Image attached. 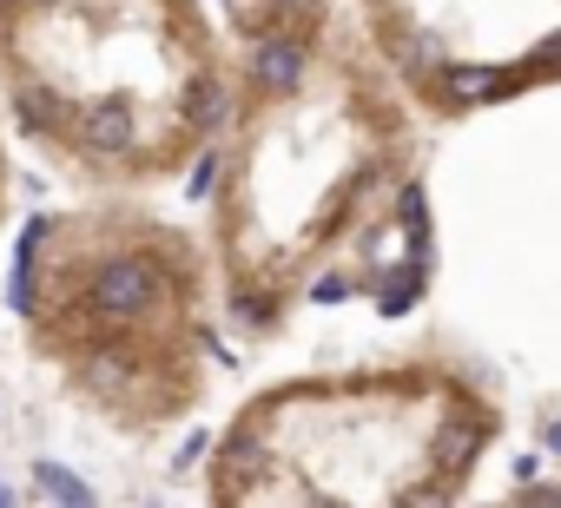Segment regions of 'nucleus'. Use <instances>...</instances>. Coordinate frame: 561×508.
I'll list each match as a JSON object with an SVG mask.
<instances>
[{
  "label": "nucleus",
  "instance_id": "nucleus-1",
  "mask_svg": "<svg viewBox=\"0 0 561 508\" xmlns=\"http://www.w3.org/2000/svg\"><path fill=\"white\" fill-rule=\"evenodd\" d=\"M231 100L211 139V278L244 344L298 311L410 318L436 285L423 113L351 0H225Z\"/></svg>",
  "mask_w": 561,
  "mask_h": 508
},
{
  "label": "nucleus",
  "instance_id": "nucleus-2",
  "mask_svg": "<svg viewBox=\"0 0 561 508\" xmlns=\"http://www.w3.org/2000/svg\"><path fill=\"white\" fill-rule=\"evenodd\" d=\"M14 318L34 363L113 436L152 442L198 416L218 363L211 244L146 205L93 192L41 211L14 258Z\"/></svg>",
  "mask_w": 561,
  "mask_h": 508
},
{
  "label": "nucleus",
  "instance_id": "nucleus-3",
  "mask_svg": "<svg viewBox=\"0 0 561 508\" xmlns=\"http://www.w3.org/2000/svg\"><path fill=\"white\" fill-rule=\"evenodd\" d=\"M225 100L231 34L205 0H0V113L80 192L179 185Z\"/></svg>",
  "mask_w": 561,
  "mask_h": 508
},
{
  "label": "nucleus",
  "instance_id": "nucleus-4",
  "mask_svg": "<svg viewBox=\"0 0 561 508\" xmlns=\"http://www.w3.org/2000/svg\"><path fill=\"white\" fill-rule=\"evenodd\" d=\"M476 363L403 350L251 390L205 455L211 508H449L502 442Z\"/></svg>",
  "mask_w": 561,
  "mask_h": 508
},
{
  "label": "nucleus",
  "instance_id": "nucleus-5",
  "mask_svg": "<svg viewBox=\"0 0 561 508\" xmlns=\"http://www.w3.org/2000/svg\"><path fill=\"white\" fill-rule=\"evenodd\" d=\"M351 14L436 126L561 80V0H351Z\"/></svg>",
  "mask_w": 561,
  "mask_h": 508
},
{
  "label": "nucleus",
  "instance_id": "nucleus-6",
  "mask_svg": "<svg viewBox=\"0 0 561 508\" xmlns=\"http://www.w3.org/2000/svg\"><path fill=\"white\" fill-rule=\"evenodd\" d=\"M8 205H14V152H8V126H0V224H8Z\"/></svg>",
  "mask_w": 561,
  "mask_h": 508
},
{
  "label": "nucleus",
  "instance_id": "nucleus-7",
  "mask_svg": "<svg viewBox=\"0 0 561 508\" xmlns=\"http://www.w3.org/2000/svg\"><path fill=\"white\" fill-rule=\"evenodd\" d=\"M541 442H548V449H561V423H548V429H541Z\"/></svg>",
  "mask_w": 561,
  "mask_h": 508
}]
</instances>
